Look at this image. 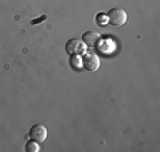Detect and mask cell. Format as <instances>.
Instances as JSON below:
<instances>
[{
    "label": "cell",
    "mask_w": 160,
    "mask_h": 152,
    "mask_svg": "<svg viewBox=\"0 0 160 152\" xmlns=\"http://www.w3.org/2000/svg\"><path fill=\"white\" fill-rule=\"evenodd\" d=\"M106 16H108L109 23L113 24V26H118V27L119 26H123L125 23H126V20H128L126 12H125L123 9H121V7H115V9H112Z\"/></svg>",
    "instance_id": "obj_1"
},
{
    "label": "cell",
    "mask_w": 160,
    "mask_h": 152,
    "mask_svg": "<svg viewBox=\"0 0 160 152\" xmlns=\"http://www.w3.org/2000/svg\"><path fill=\"white\" fill-rule=\"evenodd\" d=\"M85 43L79 39H71L65 44V51L70 55H81L85 51Z\"/></svg>",
    "instance_id": "obj_2"
},
{
    "label": "cell",
    "mask_w": 160,
    "mask_h": 152,
    "mask_svg": "<svg viewBox=\"0 0 160 152\" xmlns=\"http://www.w3.org/2000/svg\"><path fill=\"white\" fill-rule=\"evenodd\" d=\"M47 137H48V132H47V128H45V125L42 124H36L31 127L30 129V138L34 141H37L38 144L44 142L45 139H47Z\"/></svg>",
    "instance_id": "obj_3"
},
{
    "label": "cell",
    "mask_w": 160,
    "mask_h": 152,
    "mask_svg": "<svg viewBox=\"0 0 160 152\" xmlns=\"http://www.w3.org/2000/svg\"><path fill=\"white\" fill-rule=\"evenodd\" d=\"M82 66L87 71H97L101 66V61H99V57L97 54H87L82 60Z\"/></svg>",
    "instance_id": "obj_4"
},
{
    "label": "cell",
    "mask_w": 160,
    "mask_h": 152,
    "mask_svg": "<svg viewBox=\"0 0 160 152\" xmlns=\"http://www.w3.org/2000/svg\"><path fill=\"white\" fill-rule=\"evenodd\" d=\"M82 41L87 47H97L101 41V34L98 31H87L82 36Z\"/></svg>",
    "instance_id": "obj_5"
},
{
    "label": "cell",
    "mask_w": 160,
    "mask_h": 152,
    "mask_svg": "<svg viewBox=\"0 0 160 152\" xmlns=\"http://www.w3.org/2000/svg\"><path fill=\"white\" fill-rule=\"evenodd\" d=\"M26 151H27V152H38L40 151L38 142H37V141H34V139L28 141V142L26 144Z\"/></svg>",
    "instance_id": "obj_6"
},
{
    "label": "cell",
    "mask_w": 160,
    "mask_h": 152,
    "mask_svg": "<svg viewBox=\"0 0 160 152\" xmlns=\"http://www.w3.org/2000/svg\"><path fill=\"white\" fill-rule=\"evenodd\" d=\"M97 23L99 26H105L108 24V16L103 14V13H99V14L97 16Z\"/></svg>",
    "instance_id": "obj_7"
},
{
    "label": "cell",
    "mask_w": 160,
    "mask_h": 152,
    "mask_svg": "<svg viewBox=\"0 0 160 152\" xmlns=\"http://www.w3.org/2000/svg\"><path fill=\"white\" fill-rule=\"evenodd\" d=\"M42 20H45V16H41L40 18H37V20H31V24H38V21H42Z\"/></svg>",
    "instance_id": "obj_8"
}]
</instances>
